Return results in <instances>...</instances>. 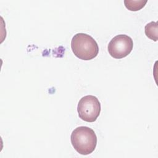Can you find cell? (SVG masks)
<instances>
[{
  "label": "cell",
  "instance_id": "4",
  "mask_svg": "<svg viewBox=\"0 0 158 158\" xmlns=\"http://www.w3.org/2000/svg\"><path fill=\"white\" fill-rule=\"evenodd\" d=\"M133 42L131 37L120 34L114 36L107 46V50L110 56L115 59H122L131 52Z\"/></svg>",
  "mask_w": 158,
  "mask_h": 158
},
{
  "label": "cell",
  "instance_id": "1",
  "mask_svg": "<svg viewBox=\"0 0 158 158\" xmlns=\"http://www.w3.org/2000/svg\"><path fill=\"white\" fill-rule=\"evenodd\" d=\"M70 141L75 150L81 155L91 154L97 145V136L94 130L86 126H81L73 130Z\"/></svg>",
  "mask_w": 158,
  "mask_h": 158
},
{
  "label": "cell",
  "instance_id": "2",
  "mask_svg": "<svg viewBox=\"0 0 158 158\" xmlns=\"http://www.w3.org/2000/svg\"><path fill=\"white\" fill-rule=\"evenodd\" d=\"M71 49L74 55L83 60L95 58L99 52V46L94 38L86 33L75 34L71 40Z\"/></svg>",
  "mask_w": 158,
  "mask_h": 158
},
{
  "label": "cell",
  "instance_id": "5",
  "mask_svg": "<svg viewBox=\"0 0 158 158\" xmlns=\"http://www.w3.org/2000/svg\"><path fill=\"white\" fill-rule=\"evenodd\" d=\"M144 32L148 38L151 40L157 41L158 35L157 22H151L146 24L144 27Z\"/></svg>",
  "mask_w": 158,
  "mask_h": 158
},
{
  "label": "cell",
  "instance_id": "3",
  "mask_svg": "<svg viewBox=\"0 0 158 158\" xmlns=\"http://www.w3.org/2000/svg\"><path fill=\"white\" fill-rule=\"evenodd\" d=\"M101 103L98 99L93 95L82 97L77 106L79 117L87 122H94L101 113Z\"/></svg>",
  "mask_w": 158,
  "mask_h": 158
},
{
  "label": "cell",
  "instance_id": "6",
  "mask_svg": "<svg viewBox=\"0 0 158 158\" xmlns=\"http://www.w3.org/2000/svg\"><path fill=\"white\" fill-rule=\"evenodd\" d=\"M148 1L143 0H125L124 4L127 9L130 11H138L144 7Z\"/></svg>",
  "mask_w": 158,
  "mask_h": 158
}]
</instances>
